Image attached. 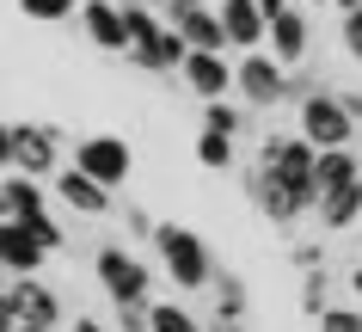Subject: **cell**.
<instances>
[{"label": "cell", "mask_w": 362, "mask_h": 332, "mask_svg": "<svg viewBox=\"0 0 362 332\" xmlns=\"http://www.w3.org/2000/svg\"><path fill=\"white\" fill-rule=\"evenodd\" d=\"M153 253H160V265H166V277H172L178 295L215 283V253L203 246V234L178 228V222H160V228H153Z\"/></svg>", "instance_id": "cell-1"}, {"label": "cell", "mask_w": 362, "mask_h": 332, "mask_svg": "<svg viewBox=\"0 0 362 332\" xmlns=\"http://www.w3.org/2000/svg\"><path fill=\"white\" fill-rule=\"evenodd\" d=\"M295 130H301L313 148H350L362 123L350 118L344 93H325V86H320V93H307L301 105H295Z\"/></svg>", "instance_id": "cell-2"}, {"label": "cell", "mask_w": 362, "mask_h": 332, "mask_svg": "<svg viewBox=\"0 0 362 332\" xmlns=\"http://www.w3.org/2000/svg\"><path fill=\"white\" fill-rule=\"evenodd\" d=\"M6 166L13 173H62V136L49 130V123H31V118H13L6 123Z\"/></svg>", "instance_id": "cell-3"}, {"label": "cell", "mask_w": 362, "mask_h": 332, "mask_svg": "<svg viewBox=\"0 0 362 332\" xmlns=\"http://www.w3.org/2000/svg\"><path fill=\"white\" fill-rule=\"evenodd\" d=\"M233 93L246 98L252 111H276V105H288V62L264 56V50H246L240 68H233Z\"/></svg>", "instance_id": "cell-4"}, {"label": "cell", "mask_w": 362, "mask_h": 332, "mask_svg": "<svg viewBox=\"0 0 362 332\" xmlns=\"http://www.w3.org/2000/svg\"><path fill=\"white\" fill-rule=\"evenodd\" d=\"M93 277H98V290L111 295V308L148 302V265H141L129 246H98L93 253Z\"/></svg>", "instance_id": "cell-5"}, {"label": "cell", "mask_w": 362, "mask_h": 332, "mask_svg": "<svg viewBox=\"0 0 362 332\" xmlns=\"http://www.w3.org/2000/svg\"><path fill=\"white\" fill-rule=\"evenodd\" d=\"M19 320H37V326H62V295L37 277H13L6 295H0V332H13Z\"/></svg>", "instance_id": "cell-6"}, {"label": "cell", "mask_w": 362, "mask_h": 332, "mask_svg": "<svg viewBox=\"0 0 362 332\" xmlns=\"http://www.w3.org/2000/svg\"><path fill=\"white\" fill-rule=\"evenodd\" d=\"M74 166H86V173L98 178V185H111V191H123L135 173V148L123 136H86L74 148Z\"/></svg>", "instance_id": "cell-7"}, {"label": "cell", "mask_w": 362, "mask_h": 332, "mask_svg": "<svg viewBox=\"0 0 362 332\" xmlns=\"http://www.w3.org/2000/svg\"><path fill=\"white\" fill-rule=\"evenodd\" d=\"M246 191H252V203H258V215H264V222H276V228H288V222H301V215H307V203L288 191L276 173H270L264 160H258V166H246Z\"/></svg>", "instance_id": "cell-8"}, {"label": "cell", "mask_w": 362, "mask_h": 332, "mask_svg": "<svg viewBox=\"0 0 362 332\" xmlns=\"http://www.w3.org/2000/svg\"><path fill=\"white\" fill-rule=\"evenodd\" d=\"M233 68H240V62H228V50H191L185 68H178V80H185L197 98H228Z\"/></svg>", "instance_id": "cell-9"}, {"label": "cell", "mask_w": 362, "mask_h": 332, "mask_svg": "<svg viewBox=\"0 0 362 332\" xmlns=\"http://www.w3.org/2000/svg\"><path fill=\"white\" fill-rule=\"evenodd\" d=\"M129 13V62L135 68H148V74H160V43H166V31H172V19L166 13H153V6H123Z\"/></svg>", "instance_id": "cell-10"}, {"label": "cell", "mask_w": 362, "mask_h": 332, "mask_svg": "<svg viewBox=\"0 0 362 332\" xmlns=\"http://www.w3.org/2000/svg\"><path fill=\"white\" fill-rule=\"evenodd\" d=\"M221 6V25H228V43L246 56V50H264L270 43V13L264 0H215Z\"/></svg>", "instance_id": "cell-11"}, {"label": "cell", "mask_w": 362, "mask_h": 332, "mask_svg": "<svg viewBox=\"0 0 362 332\" xmlns=\"http://www.w3.org/2000/svg\"><path fill=\"white\" fill-rule=\"evenodd\" d=\"M111 185H98L86 166H62L56 173V203H68L74 215H111Z\"/></svg>", "instance_id": "cell-12"}, {"label": "cell", "mask_w": 362, "mask_h": 332, "mask_svg": "<svg viewBox=\"0 0 362 332\" xmlns=\"http://www.w3.org/2000/svg\"><path fill=\"white\" fill-rule=\"evenodd\" d=\"M43 258H49V246L25 222H0V265H6V277H37Z\"/></svg>", "instance_id": "cell-13"}, {"label": "cell", "mask_w": 362, "mask_h": 332, "mask_svg": "<svg viewBox=\"0 0 362 332\" xmlns=\"http://www.w3.org/2000/svg\"><path fill=\"white\" fill-rule=\"evenodd\" d=\"M0 210H6V222H37V215H49V197H43L37 173H13V166H6V185H0Z\"/></svg>", "instance_id": "cell-14"}, {"label": "cell", "mask_w": 362, "mask_h": 332, "mask_svg": "<svg viewBox=\"0 0 362 332\" xmlns=\"http://www.w3.org/2000/svg\"><path fill=\"white\" fill-rule=\"evenodd\" d=\"M80 25H86V38L98 50H129V13L111 6V0H86L80 6Z\"/></svg>", "instance_id": "cell-15"}, {"label": "cell", "mask_w": 362, "mask_h": 332, "mask_svg": "<svg viewBox=\"0 0 362 332\" xmlns=\"http://www.w3.org/2000/svg\"><path fill=\"white\" fill-rule=\"evenodd\" d=\"M270 50H276V62L301 68V56H307V13H301V6L270 13Z\"/></svg>", "instance_id": "cell-16"}, {"label": "cell", "mask_w": 362, "mask_h": 332, "mask_svg": "<svg viewBox=\"0 0 362 332\" xmlns=\"http://www.w3.org/2000/svg\"><path fill=\"white\" fill-rule=\"evenodd\" d=\"M356 222H362V178L320 197V228L325 234H344V228H356Z\"/></svg>", "instance_id": "cell-17"}, {"label": "cell", "mask_w": 362, "mask_h": 332, "mask_svg": "<svg viewBox=\"0 0 362 332\" xmlns=\"http://www.w3.org/2000/svg\"><path fill=\"white\" fill-rule=\"evenodd\" d=\"M178 31L191 38V50H233V43H228V25H221V6H209V0L191 6V13L178 19Z\"/></svg>", "instance_id": "cell-18"}, {"label": "cell", "mask_w": 362, "mask_h": 332, "mask_svg": "<svg viewBox=\"0 0 362 332\" xmlns=\"http://www.w3.org/2000/svg\"><path fill=\"white\" fill-rule=\"evenodd\" d=\"M356 178H362V160L350 148H320V197L338 185H356Z\"/></svg>", "instance_id": "cell-19"}, {"label": "cell", "mask_w": 362, "mask_h": 332, "mask_svg": "<svg viewBox=\"0 0 362 332\" xmlns=\"http://www.w3.org/2000/svg\"><path fill=\"white\" fill-rule=\"evenodd\" d=\"M209 290H215V320H246V283H240L233 271H228V277L215 271Z\"/></svg>", "instance_id": "cell-20"}, {"label": "cell", "mask_w": 362, "mask_h": 332, "mask_svg": "<svg viewBox=\"0 0 362 332\" xmlns=\"http://www.w3.org/2000/svg\"><path fill=\"white\" fill-rule=\"evenodd\" d=\"M233 142H240V136H221V130H203V136H197V160H203L209 173H228V166H233Z\"/></svg>", "instance_id": "cell-21"}, {"label": "cell", "mask_w": 362, "mask_h": 332, "mask_svg": "<svg viewBox=\"0 0 362 332\" xmlns=\"http://www.w3.org/2000/svg\"><path fill=\"white\" fill-rule=\"evenodd\" d=\"M148 314H153V332H209L203 320H197V314L178 308V302H153Z\"/></svg>", "instance_id": "cell-22"}, {"label": "cell", "mask_w": 362, "mask_h": 332, "mask_svg": "<svg viewBox=\"0 0 362 332\" xmlns=\"http://www.w3.org/2000/svg\"><path fill=\"white\" fill-rule=\"evenodd\" d=\"M203 130H221V136H240V130H246V118L233 111L228 98H203Z\"/></svg>", "instance_id": "cell-23"}, {"label": "cell", "mask_w": 362, "mask_h": 332, "mask_svg": "<svg viewBox=\"0 0 362 332\" xmlns=\"http://www.w3.org/2000/svg\"><path fill=\"white\" fill-rule=\"evenodd\" d=\"M313 332H362V308H325V314H313Z\"/></svg>", "instance_id": "cell-24"}, {"label": "cell", "mask_w": 362, "mask_h": 332, "mask_svg": "<svg viewBox=\"0 0 362 332\" xmlns=\"http://www.w3.org/2000/svg\"><path fill=\"white\" fill-rule=\"evenodd\" d=\"M80 0H19V13L25 19H43V25H56V19H68Z\"/></svg>", "instance_id": "cell-25"}, {"label": "cell", "mask_w": 362, "mask_h": 332, "mask_svg": "<svg viewBox=\"0 0 362 332\" xmlns=\"http://www.w3.org/2000/svg\"><path fill=\"white\" fill-rule=\"evenodd\" d=\"M338 38H344V56L362 62V6H350V13L338 19Z\"/></svg>", "instance_id": "cell-26"}, {"label": "cell", "mask_w": 362, "mask_h": 332, "mask_svg": "<svg viewBox=\"0 0 362 332\" xmlns=\"http://www.w3.org/2000/svg\"><path fill=\"white\" fill-rule=\"evenodd\" d=\"M25 228H31L49 253H62V222H56V215H37V222H25Z\"/></svg>", "instance_id": "cell-27"}, {"label": "cell", "mask_w": 362, "mask_h": 332, "mask_svg": "<svg viewBox=\"0 0 362 332\" xmlns=\"http://www.w3.org/2000/svg\"><path fill=\"white\" fill-rule=\"evenodd\" d=\"M123 222H129V234H135V240H153V228H160V222H153L148 210H129Z\"/></svg>", "instance_id": "cell-28"}, {"label": "cell", "mask_w": 362, "mask_h": 332, "mask_svg": "<svg viewBox=\"0 0 362 332\" xmlns=\"http://www.w3.org/2000/svg\"><path fill=\"white\" fill-rule=\"evenodd\" d=\"M301 295H307V314H325V302H320V295H325V277L320 271H307V290Z\"/></svg>", "instance_id": "cell-29"}, {"label": "cell", "mask_w": 362, "mask_h": 332, "mask_svg": "<svg viewBox=\"0 0 362 332\" xmlns=\"http://www.w3.org/2000/svg\"><path fill=\"white\" fill-rule=\"evenodd\" d=\"M191 6H203V0H166V19L178 25V19H185V13H191Z\"/></svg>", "instance_id": "cell-30"}, {"label": "cell", "mask_w": 362, "mask_h": 332, "mask_svg": "<svg viewBox=\"0 0 362 332\" xmlns=\"http://www.w3.org/2000/svg\"><path fill=\"white\" fill-rule=\"evenodd\" d=\"M68 332H105V326H98L93 314H80V320H74V326H68Z\"/></svg>", "instance_id": "cell-31"}, {"label": "cell", "mask_w": 362, "mask_h": 332, "mask_svg": "<svg viewBox=\"0 0 362 332\" xmlns=\"http://www.w3.org/2000/svg\"><path fill=\"white\" fill-rule=\"evenodd\" d=\"M13 332H68V326H37V320H19Z\"/></svg>", "instance_id": "cell-32"}, {"label": "cell", "mask_w": 362, "mask_h": 332, "mask_svg": "<svg viewBox=\"0 0 362 332\" xmlns=\"http://www.w3.org/2000/svg\"><path fill=\"white\" fill-rule=\"evenodd\" d=\"M344 105H350V118L362 123V93H344Z\"/></svg>", "instance_id": "cell-33"}, {"label": "cell", "mask_w": 362, "mask_h": 332, "mask_svg": "<svg viewBox=\"0 0 362 332\" xmlns=\"http://www.w3.org/2000/svg\"><path fill=\"white\" fill-rule=\"evenodd\" d=\"M283 6H295V0H264V13H283Z\"/></svg>", "instance_id": "cell-34"}, {"label": "cell", "mask_w": 362, "mask_h": 332, "mask_svg": "<svg viewBox=\"0 0 362 332\" xmlns=\"http://www.w3.org/2000/svg\"><path fill=\"white\" fill-rule=\"evenodd\" d=\"M325 6H338V13H350V6H362V0H325Z\"/></svg>", "instance_id": "cell-35"}, {"label": "cell", "mask_w": 362, "mask_h": 332, "mask_svg": "<svg viewBox=\"0 0 362 332\" xmlns=\"http://www.w3.org/2000/svg\"><path fill=\"white\" fill-rule=\"evenodd\" d=\"M350 283H356V295H362V265H356V271H350Z\"/></svg>", "instance_id": "cell-36"}, {"label": "cell", "mask_w": 362, "mask_h": 332, "mask_svg": "<svg viewBox=\"0 0 362 332\" xmlns=\"http://www.w3.org/2000/svg\"><path fill=\"white\" fill-rule=\"evenodd\" d=\"M80 6H86V0H80Z\"/></svg>", "instance_id": "cell-37"}]
</instances>
